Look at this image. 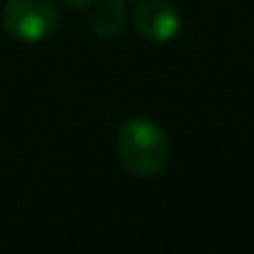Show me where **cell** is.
Listing matches in <instances>:
<instances>
[{"label":"cell","instance_id":"cell-2","mask_svg":"<svg viewBox=\"0 0 254 254\" xmlns=\"http://www.w3.org/2000/svg\"><path fill=\"white\" fill-rule=\"evenodd\" d=\"M60 15L53 0H8L3 8V25L8 35L23 43H40L58 28Z\"/></svg>","mask_w":254,"mask_h":254},{"label":"cell","instance_id":"cell-5","mask_svg":"<svg viewBox=\"0 0 254 254\" xmlns=\"http://www.w3.org/2000/svg\"><path fill=\"white\" fill-rule=\"evenodd\" d=\"M63 3L67 5V8H75V10H82V8H87L92 0H63Z\"/></svg>","mask_w":254,"mask_h":254},{"label":"cell","instance_id":"cell-4","mask_svg":"<svg viewBox=\"0 0 254 254\" xmlns=\"http://www.w3.org/2000/svg\"><path fill=\"white\" fill-rule=\"evenodd\" d=\"M92 30L100 38H115L125 28V0H102L90 18Z\"/></svg>","mask_w":254,"mask_h":254},{"label":"cell","instance_id":"cell-3","mask_svg":"<svg viewBox=\"0 0 254 254\" xmlns=\"http://www.w3.org/2000/svg\"><path fill=\"white\" fill-rule=\"evenodd\" d=\"M137 33L150 43H170L182 30L180 10L167 0H142L132 13Z\"/></svg>","mask_w":254,"mask_h":254},{"label":"cell","instance_id":"cell-1","mask_svg":"<svg viewBox=\"0 0 254 254\" xmlns=\"http://www.w3.org/2000/svg\"><path fill=\"white\" fill-rule=\"evenodd\" d=\"M115 147L122 165L137 177H155L170 162V140L165 130L147 117H130L120 125Z\"/></svg>","mask_w":254,"mask_h":254}]
</instances>
